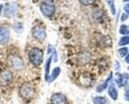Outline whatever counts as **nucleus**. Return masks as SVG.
Instances as JSON below:
<instances>
[{"label":"nucleus","mask_w":129,"mask_h":104,"mask_svg":"<svg viewBox=\"0 0 129 104\" xmlns=\"http://www.w3.org/2000/svg\"><path fill=\"white\" fill-rule=\"evenodd\" d=\"M29 59L34 66H40L44 61V51L37 47L32 48L29 52Z\"/></svg>","instance_id":"nucleus-1"},{"label":"nucleus","mask_w":129,"mask_h":104,"mask_svg":"<svg viewBox=\"0 0 129 104\" xmlns=\"http://www.w3.org/2000/svg\"><path fill=\"white\" fill-rule=\"evenodd\" d=\"M19 92H20V96L25 100H31L32 98L35 96L34 87L31 84H28V83H24V84H22L20 86Z\"/></svg>","instance_id":"nucleus-2"},{"label":"nucleus","mask_w":129,"mask_h":104,"mask_svg":"<svg viewBox=\"0 0 129 104\" xmlns=\"http://www.w3.org/2000/svg\"><path fill=\"white\" fill-rule=\"evenodd\" d=\"M40 11H41L42 15L46 16V17H51V16L55 13L56 7H55V4H53L51 2L44 1L40 3Z\"/></svg>","instance_id":"nucleus-3"},{"label":"nucleus","mask_w":129,"mask_h":104,"mask_svg":"<svg viewBox=\"0 0 129 104\" xmlns=\"http://www.w3.org/2000/svg\"><path fill=\"white\" fill-rule=\"evenodd\" d=\"M8 63L11 67L15 70H20L23 68V61L18 55H11L8 58Z\"/></svg>","instance_id":"nucleus-4"},{"label":"nucleus","mask_w":129,"mask_h":104,"mask_svg":"<svg viewBox=\"0 0 129 104\" xmlns=\"http://www.w3.org/2000/svg\"><path fill=\"white\" fill-rule=\"evenodd\" d=\"M32 35H33V37L35 38V39L37 40H45L46 37H47V33H46V30L45 28H42V27L40 26H35L33 30H32Z\"/></svg>","instance_id":"nucleus-5"},{"label":"nucleus","mask_w":129,"mask_h":104,"mask_svg":"<svg viewBox=\"0 0 129 104\" xmlns=\"http://www.w3.org/2000/svg\"><path fill=\"white\" fill-rule=\"evenodd\" d=\"M11 34L8 27H0V45L4 46L10 41Z\"/></svg>","instance_id":"nucleus-6"},{"label":"nucleus","mask_w":129,"mask_h":104,"mask_svg":"<svg viewBox=\"0 0 129 104\" xmlns=\"http://www.w3.org/2000/svg\"><path fill=\"white\" fill-rule=\"evenodd\" d=\"M17 13V5L16 4H11L8 3L4 7V16L8 18H12Z\"/></svg>","instance_id":"nucleus-7"},{"label":"nucleus","mask_w":129,"mask_h":104,"mask_svg":"<svg viewBox=\"0 0 129 104\" xmlns=\"http://www.w3.org/2000/svg\"><path fill=\"white\" fill-rule=\"evenodd\" d=\"M79 83L85 87H88L93 83V76L88 72H85L79 76Z\"/></svg>","instance_id":"nucleus-8"},{"label":"nucleus","mask_w":129,"mask_h":104,"mask_svg":"<svg viewBox=\"0 0 129 104\" xmlns=\"http://www.w3.org/2000/svg\"><path fill=\"white\" fill-rule=\"evenodd\" d=\"M13 80V74L10 71H3L0 73V84L1 85H9Z\"/></svg>","instance_id":"nucleus-9"},{"label":"nucleus","mask_w":129,"mask_h":104,"mask_svg":"<svg viewBox=\"0 0 129 104\" xmlns=\"http://www.w3.org/2000/svg\"><path fill=\"white\" fill-rule=\"evenodd\" d=\"M51 103L52 104H67V98L62 94H54L51 97Z\"/></svg>","instance_id":"nucleus-10"},{"label":"nucleus","mask_w":129,"mask_h":104,"mask_svg":"<svg viewBox=\"0 0 129 104\" xmlns=\"http://www.w3.org/2000/svg\"><path fill=\"white\" fill-rule=\"evenodd\" d=\"M128 80H129L128 73H119V74L116 75L115 82H116V84L119 85L120 87H124V86L127 85Z\"/></svg>","instance_id":"nucleus-11"},{"label":"nucleus","mask_w":129,"mask_h":104,"mask_svg":"<svg viewBox=\"0 0 129 104\" xmlns=\"http://www.w3.org/2000/svg\"><path fill=\"white\" fill-rule=\"evenodd\" d=\"M111 80H112V73H110L108 78H107L102 84H99V86L96 87V91H98V92L104 91V90L107 88V86H108V84L110 83V81H111Z\"/></svg>","instance_id":"nucleus-12"},{"label":"nucleus","mask_w":129,"mask_h":104,"mask_svg":"<svg viewBox=\"0 0 129 104\" xmlns=\"http://www.w3.org/2000/svg\"><path fill=\"white\" fill-rule=\"evenodd\" d=\"M51 62H52V55L49 56L48 61L46 63V73H45V79L47 82H49V79H50V65H51Z\"/></svg>","instance_id":"nucleus-13"},{"label":"nucleus","mask_w":129,"mask_h":104,"mask_svg":"<svg viewBox=\"0 0 129 104\" xmlns=\"http://www.w3.org/2000/svg\"><path fill=\"white\" fill-rule=\"evenodd\" d=\"M108 94H109L111 99H113V100H116L117 97H119V94H117V90H116L114 85H111L108 88Z\"/></svg>","instance_id":"nucleus-14"},{"label":"nucleus","mask_w":129,"mask_h":104,"mask_svg":"<svg viewBox=\"0 0 129 104\" xmlns=\"http://www.w3.org/2000/svg\"><path fill=\"white\" fill-rule=\"evenodd\" d=\"M59 73H60V68H59V67H56L55 69H53L52 74H51L50 79H49V83H51V82L54 81V80L57 78V76L59 75Z\"/></svg>","instance_id":"nucleus-15"},{"label":"nucleus","mask_w":129,"mask_h":104,"mask_svg":"<svg viewBox=\"0 0 129 104\" xmlns=\"http://www.w3.org/2000/svg\"><path fill=\"white\" fill-rule=\"evenodd\" d=\"M93 103L94 104H109L108 100L105 97H95L93 98Z\"/></svg>","instance_id":"nucleus-16"},{"label":"nucleus","mask_w":129,"mask_h":104,"mask_svg":"<svg viewBox=\"0 0 129 104\" xmlns=\"http://www.w3.org/2000/svg\"><path fill=\"white\" fill-rule=\"evenodd\" d=\"M120 33L124 36H129V27L126 25H122L120 28Z\"/></svg>","instance_id":"nucleus-17"},{"label":"nucleus","mask_w":129,"mask_h":104,"mask_svg":"<svg viewBox=\"0 0 129 104\" xmlns=\"http://www.w3.org/2000/svg\"><path fill=\"white\" fill-rule=\"evenodd\" d=\"M119 44H120V46H126V45H128V44H129V36H123L120 39Z\"/></svg>","instance_id":"nucleus-18"},{"label":"nucleus","mask_w":129,"mask_h":104,"mask_svg":"<svg viewBox=\"0 0 129 104\" xmlns=\"http://www.w3.org/2000/svg\"><path fill=\"white\" fill-rule=\"evenodd\" d=\"M119 54H120L121 57H126L127 54H128V48H126V47L121 48L119 50Z\"/></svg>","instance_id":"nucleus-19"},{"label":"nucleus","mask_w":129,"mask_h":104,"mask_svg":"<svg viewBox=\"0 0 129 104\" xmlns=\"http://www.w3.org/2000/svg\"><path fill=\"white\" fill-rule=\"evenodd\" d=\"M14 29L16 30V32H18V33H19V32H21V31H22V25H21V24H16L15 26H14Z\"/></svg>","instance_id":"nucleus-20"},{"label":"nucleus","mask_w":129,"mask_h":104,"mask_svg":"<svg viewBox=\"0 0 129 104\" xmlns=\"http://www.w3.org/2000/svg\"><path fill=\"white\" fill-rule=\"evenodd\" d=\"M107 3L109 4V7H110V9H111V12H112V14H114L115 15V9H114V2L113 1H107Z\"/></svg>","instance_id":"nucleus-21"},{"label":"nucleus","mask_w":129,"mask_h":104,"mask_svg":"<svg viewBox=\"0 0 129 104\" xmlns=\"http://www.w3.org/2000/svg\"><path fill=\"white\" fill-rule=\"evenodd\" d=\"M52 58H53V61H54L55 63L57 62V53H56V51H55V50L53 51V54H52Z\"/></svg>","instance_id":"nucleus-22"},{"label":"nucleus","mask_w":129,"mask_h":104,"mask_svg":"<svg viewBox=\"0 0 129 104\" xmlns=\"http://www.w3.org/2000/svg\"><path fill=\"white\" fill-rule=\"evenodd\" d=\"M124 11H125L126 15H129V3H127V4L124 5Z\"/></svg>","instance_id":"nucleus-23"},{"label":"nucleus","mask_w":129,"mask_h":104,"mask_svg":"<svg viewBox=\"0 0 129 104\" xmlns=\"http://www.w3.org/2000/svg\"><path fill=\"white\" fill-rule=\"evenodd\" d=\"M125 98H126L127 101H129V89L126 90V92H125Z\"/></svg>","instance_id":"nucleus-24"},{"label":"nucleus","mask_w":129,"mask_h":104,"mask_svg":"<svg viewBox=\"0 0 129 104\" xmlns=\"http://www.w3.org/2000/svg\"><path fill=\"white\" fill-rule=\"evenodd\" d=\"M93 1H80V3L82 4H91Z\"/></svg>","instance_id":"nucleus-25"},{"label":"nucleus","mask_w":129,"mask_h":104,"mask_svg":"<svg viewBox=\"0 0 129 104\" xmlns=\"http://www.w3.org/2000/svg\"><path fill=\"white\" fill-rule=\"evenodd\" d=\"M121 19H122L123 21L126 20V19H127V15H126V14H123V15H122V17H121Z\"/></svg>","instance_id":"nucleus-26"},{"label":"nucleus","mask_w":129,"mask_h":104,"mask_svg":"<svg viewBox=\"0 0 129 104\" xmlns=\"http://www.w3.org/2000/svg\"><path fill=\"white\" fill-rule=\"evenodd\" d=\"M115 64H116V66H115V70H119V68H120V66H119V65H120V64H119V62L116 61V62H115Z\"/></svg>","instance_id":"nucleus-27"},{"label":"nucleus","mask_w":129,"mask_h":104,"mask_svg":"<svg viewBox=\"0 0 129 104\" xmlns=\"http://www.w3.org/2000/svg\"><path fill=\"white\" fill-rule=\"evenodd\" d=\"M125 61H126V62H127V63H129V53H128V54H127V56H126V57H125Z\"/></svg>","instance_id":"nucleus-28"},{"label":"nucleus","mask_w":129,"mask_h":104,"mask_svg":"<svg viewBox=\"0 0 129 104\" xmlns=\"http://www.w3.org/2000/svg\"><path fill=\"white\" fill-rule=\"evenodd\" d=\"M2 8H3V5H2V4H0V12H1V10H2Z\"/></svg>","instance_id":"nucleus-29"},{"label":"nucleus","mask_w":129,"mask_h":104,"mask_svg":"<svg viewBox=\"0 0 129 104\" xmlns=\"http://www.w3.org/2000/svg\"><path fill=\"white\" fill-rule=\"evenodd\" d=\"M128 70H129V66H128Z\"/></svg>","instance_id":"nucleus-30"}]
</instances>
